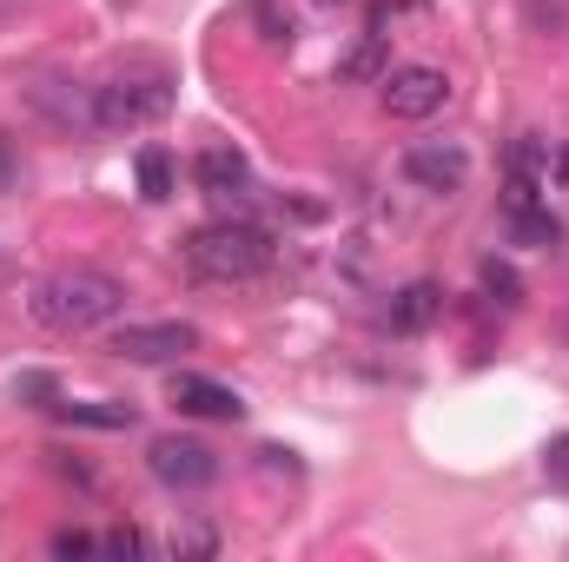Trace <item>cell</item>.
Returning a JSON list of instances; mask_svg holds the SVG:
<instances>
[{"label": "cell", "mask_w": 569, "mask_h": 562, "mask_svg": "<svg viewBox=\"0 0 569 562\" xmlns=\"http://www.w3.org/2000/svg\"><path fill=\"white\" fill-rule=\"evenodd\" d=\"M7 7H20V0H0V13H7Z\"/></svg>", "instance_id": "603a6c76"}, {"label": "cell", "mask_w": 569, "mask_h": 562, "mask_svg": "<svg viewBox=\"0 0 569 562\" xmlns=\"http://www.w3.org/2000/svg\"><path fill=\"white\" fill-rule=\"evenodd\" d=\"M127 311V284L100 265H60L27 291V318L53 338H87Z\"/></svg>", "instance_id": "6da1fadb"}, {"label": "cell", "mask_w": 569, "mask_h": 562, "mask_svg": "<svg viewBox=\"0 0 569 562\" xmlns=\"http://www.w3.org/2000/svg\"><path fill=\"white\" fill-rule=\"evenodd\" d=\"M113 351L133 358V364H172V358L199 351V331L179 324V318H166V324H127V331L113 338Z\"/></svg>", "instance_id": "ba28073f"}, {"label": "cell", "mask_w": 569, "mask_h": 562, "mask_svg": "<svg viewBox=\"0 0 569 562\" xmlns=\"http://www.w3.org/2000/svg\"><path fill=\"white\" fill-rule=\"evenodd\" d=\"M166 404L186 411V418H212V423H239L246 418V398L219 378H199V371H172L166 378Z\"/></svg>", "instance_id": "8992f818"}, {"label": "cell", "mask_w": 569, "mask_h": 562, "mask_svg": "<svg viewBox=\"0 0 569 562\" xmlns=\"http://www.w3.org/2000/svg\"><path fill=\"white\" fill-rule=\"evenodd\" d=\"M13 398H20V404H40V411H60V384H53L47 371H20V378H13Z\"/></svg>", "instance_id": "ac0fdd59"}, {"label": "cell", "mask_w": 569, "mask_h": 562, "mask_svg": "<svg viewBox=\"0 0 569 562\" xmlns=\"http://www.w3.org/2000/svg\"><path fill=\"white\" fill-rule=\"evenodd\" d=\"M100 550H107V556H146V550H159V543H152L146 530H133V523H120V530L100 536Z\"/></svg>", "instance_id": "d6986e66"}, {"label": "cell", "mask_w": 569, "mask_h": 562, "mask_svg": "<svg viewBox=\"0 0 569 562\" xmlns=\"http://www.w3.org/2000/svg\"><path fill=\"white\" fill-rule=\"evenodd\" d=\"M510 219V239L517 245H543V252H557L563 245V225L550 219V205H530V212H503Z\"/></svg>", "instance_id": "4fadbf2b"}, {"label": "cell", "mask_w": 569, "mask_h": 562, "mask_svg": "<svg viewBox=\"0 0 569 562\" xmlns=\"http://www.w3.org/2000/svg\"><path fill=\"white\" fill-rule=\"evenodd\" d=\"M378 87H385L391 120H430L450 107V73H437V67H391Z\"/></svg>", "instance_id": "5b68a950"}, {"label": "cell", "mask_w": 569, "mask_h": 562, "mask_svg": "<svg viewBox=\"0 0 569 562\" xmlns=\"http://www.w3.org/2000/svg\"><path fill=\"white\" fill-rule=\"evenodd\" d=\"M172 113V73L146 67V73H113L107 87H93V133H140Z\"/></svg>", "instance_id": "3957f363"}, {"label": "cell", "mask_w": 569, "mask_h": 562, "mask_svg": "<svg viewBox=\"0 0 569 562\" xmlns=\"http://www.w3.org/2000/svg\"><path fill=\"white\" fill-rule=\"evenodd\" d=\"M405 179L418 185V192H437V199H450V192H463V179H470V152L450 140H425L405 152Z\"/></svg>", "instance_id": "52a82bcc"}, {"label": "cell", "mask_w": 569, "mask_h": 562, "mask_svg": "<svg viewBox=\"0 0 569 562\" xmlns=\"http://www.w3.org/2000/svg\"><path fill=\"white\" fill-rule=\"evenodd\" d=\"M391 67H385V33H365L358 40V53L345 60V80H385Z\"/></svg>", "instance_id": "2e32d148"}, {"label": "cell", "mask_w": 569, "mask_h": 562, "mask_svg": "<svg viewBox=\"0 0 569 562\" xmlns=\"http://www.w3.org/2000/svg\"><path fill=\"white\" fill-rule=\"evenodd\" d=\"M60 418L87 423V430H127L133 423V404H73V398H60Z\"/></svg>", "instance_id": "9a60e30c"}, {"label": "cell", "mask_w": 569, "mask_h": 562, "mask_svg": "<svg viewBox=\"0 0 569 562\" xmlns=\"http://www.w3.org/2000/svg\"><path fill=\"white\" fill-rule=\"evenodd\" d=\"M146 470H152L166 490L192 496V490H206V483L219 476V450H212V443H199V436H152Z\"/></svg>", "instance_id": "277c9868"}, {"label": "cell", "mask_w": 569, "mask_h": 562, "mask_svg": "<svg viewBox=\"0 0 569 562\" xmlns=\"http://www.w3.org/2000/svg\"><path fill=\"white\" fill-rule=\"evenodd\" d=\"M172 192H179L172 152H166V145H146V152H140V199H146V205H166Z\"/></svg>", "instance_id": "7c38bea8"}, {"label": "cell", "mask_w": 569, "mask_h": 562, "mask_svg": "<svg viewBox=\"0 0 569 562\" xmlns=\"http://www.w3.org/2000/svg\"><path fill=\"white\" fill-rule=\"evenodd\" d=\"M510 172L550 192V179H563V172H569V152H563V145H550L543 133H523V140L510 145Z\"/></svg>", "instance_id": "30bf717a"}, {"label": "cell", "mask_w": 569, "mask_h": 562, "mask_svg": "<svg viewBox=\"0 0 569 562\" xmlns=\"http://www.w3.org/2000/svg\"><path fill=\"white\" fill-rule=\"evenodd\" d=\"M13 185H20V159H13V145L0 140V199H7Z\"/></svg>", "instance_id": "7402d4cb"}, {"label": "cell", "mask_w": 569, "mask_h": 562, "mask_svg": "<svg viewBox=\"0 0 569 562\" xmlns=\"http://www.w3.org/2000/svg\"><path fill=\"white\" fill-rule=\"evenodd\" d=\"M192 179H199V192H212V199H246V192H252V165H246V152H232V145H206V152L192 159Z\"/></svg>", "instance_id": "9c48e42d"}, {"label": "cell", "mask_w": 569, "mask_h": 562, "mask_svg": "<svg viewBox=\"0 0 569 562\" xmlns=\"http://www.w3.org/2000/svg\"><path fill=\"white\" fill-rule=\"evenodd\" d=\"M87 550H100V536H87V530H60L53 536V556H87Z\"/></svg>", "instance_id": "44dd1931"}, {"label": "cell", "mask_w": 569, "mask_h": 562, "mask_svg": "<svg viewBox=\"0 0 569 562\" xmlns=\"http://www.w3.org/2000/svg\"><path fill=\"white\" fill-rule=\"evenodd\" d=\"M437 311H443V291H437L430 279H411L398 298H391V331H398V338H418V331L437 324Z\"/></svg>", "instance_id": "8fae6325"}, {"label": "cell", "mask_w": 569, "mask_h": 562, "mask_svg": "<svg viewBox=\"0 0 569 562\" xmlns=\"http://www.w3.org/2000/svg\"><path fill=\"white\" fill-rule=\"evenodd\" d=\"M272 239L252 225V219H219V225H199L186 239V272L206 284H252L272 272Z\"/></svg>", "instance_id": "7a4b0ae2"}, {"label": "cell", "mask_w": 569, "mask_h": 562, "mask_svg": "<svg viewBox=\"0 0 569 562\" xmlns=\"http://www.w3.org/2000/svg\"><path fill=\"white\" fill-rule=\"evenodd\" d=\"M477 284H483V298L503 304V311L523 304V279H517V265H503V259H483V265H477Z\"/></svg>", "instance_id": "5bb4252c"}, {"label": "cell", "mask_w": 569, "mask_h": 562, "mask_svg": "<svg viewBox=\"0 0 569 562\" xmlns=\"http://www.w3.org/2000/svg\"><path fill=\"white\" fill-rule=\"evenodd\" d=\"M543 476H550L557 490H569V430L563 436H550V450H543Z\"/></svg>", "instance_id": "ffe728a7"}, {"label": "cell", "mask_w": 569, "mask_h": 562, "mask_svg": "<svg viewBox=\"0 0 569 562\" xmlns=\"http://www.w3.org/2000/svg\"><path fill=\"white\" fill-rule=\"evenodd\" d=\"M159 550H172V556H219V530H206V523H179Z\"/></svg>", "instance_id": "e0dca14e"}]
</instances>
